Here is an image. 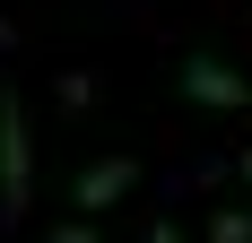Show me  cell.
Returning a JSON list of instances; mask_svg holds the SVG:
<instances>
[{
  "instance_id": "1",
  "label": "cell",
  "mask_w": 252,
  "mask_h": 243,
  "mask_svg": "<svg viewBox=\"0 0 252 243\" xmlns=\"http://www.w3.org/2000/svg\"><path fill=\"white\" fill-rule=\"evenodd\" d=\"M26 191H35V139H26V104H18V87L0 78V226L26 217Z\"/></svg>"
},
{
  "instance_id": "2",
  "label": "cell",
  "mask_w": 252,
  "mask_h": 243,
  "mask_svg": "<svg viewBox=\"0 0 252 243\" xmlns=\"http://www.w3.org/2000/svg\"><path fill=\"white\" fill-rule=\"evenodd\" d=\"M183 96L200 104V113H244V104H252V87H244V70H226V61L191 52V61H183Z\"/></svg>"
},
{
  "instance_id": "3",
  "label": "cell",
  "mask_w": 252,
  "mask_h": 243,
  "mask_svg": "<svg viewBox=\"0 0 252 243\" xmlns=\"http://www.w3.org/2000/svg\"><path fill=\"white\" fill-rule=\"evenodd\" d=\"M130 182H139V165H130V156H96V165L70 182V200L96 217V209H122V200H130Z\"/></svg>"
},
{
  "instance_id": "4",
  "label": "cell",
  "mask_w": 252,
  "mask_h": 243,
  "mask_svg": "<svg viewBox=\"0 0 252 243\" xmlns=\"http://www.w3.org/2000/svg\"><path fill=\"white\" fill-rule=\"evenodd\" d=\"M209 243H252V209H218L209 217Z\"/></svg>"
},
{
  "instance_id": "5",
  "label": "cell",
  "mask_w": 252,
  "mask_h": 243,
  "mask_svg": "<svg viewBox=\"0 0 252 243\" xmlns=\"http://www.w3.org/2000/svg\"><path fill=\"white\" fill-rule=\"evenodd\" d=\"M52 243H104V235H96L87 217H70V226H52Z\"/></svg>"
},
{
  "instance_id": "6",
  "label": "cell",
  "mask_w": 252,
  "mask_h": 243,
  "mask_svg": "<svg viewBox=\"0 0 252 243\" xmlns=\"http://www.w3.org/2000/svg\"><path fill=\"white\" fill-rule=\"evenodd\" d=\"M148 243H183V226H174V217H157V226H148Z\"/></svg>"
},
{
  "instance_id": "7",
  "label": "cell",
  "mask_w": 252,
  "mask_h": 243,
  "mask_svg": "<svg viewBox=\"0 0 252 243\" xmlns=\"http://www.w3.org/2000/svg\"><path fill=\"white\" fill-rule=\"evenodd\" d=\"M235 182H252V148H244V165H235Z\"/></svg>"
}]
</instances>
